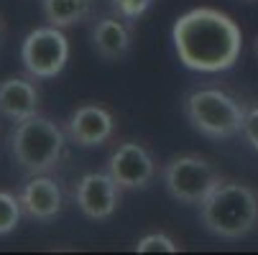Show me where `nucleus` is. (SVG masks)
Instances as JSON below:
<instances>
[{
	"mask_svg": "<svg viewBox=\"0 0 258 255\" xmlns=\"http://www.w3.org/2000/svg\"><path fill=\"white\" fill-rule=\"evenodd\" d=\"M179 61L202 74H217L235 66L243 51L238 23L217 8H192L181 13L171 28Z\"/></svg>",
	"mask_w": 258,
	"mask_h": 255,
	"instance_id": "obj_1",
	"label": "nucleus"
},
{
	"mask_svg": "<svg viewBox=\"0 0 258 255\" xmlns=\"http://www.w3.org/2000/svg\"><path fill=\"white\" fill-rule=\"evenodd\" d=\"M207 232L223 240H240L258 225V192L243 181H220L200 204Z\"/></svg>",
	"mask_w": 258,
	"mask_h": 255,
	"instance_id": "obj_2",
	"label": "nucleus"
},
{
	"mask_svg": "<svg viewBox=\"0 0 258 255\" xmlns=\"http://www.w3.org/2000/svg\"><path fill=\"white\" fill-rule=\"evenodd\" d=\"M245 113H248V107L238 97L223 90H215V87L195 90L184 100V115L192 123V128L215 140L243 133Z\"/></svg>",
	"mask_w": 258,
	"mask_h": 255,
	"instance_id": "obj_3",
	"label": "nucleus"
},
{
	"mask_svg": "<svg viewBox=\"0 0 258 255\" xmlns=\"http://www.w3.org/2000/svg\"><path fill=\"white\" fill-rule=\"evenodd\" d=\"M11 151L23 171L46 174L64 153V130L54 120L36 113L16 123L11 133Z\"/></svg>",
	"mask_w": 258,
	"mask_h": 255,
	"instance_id": "obj_4",
	"label": "nucleus"
},
{
	"mask_svg": "<svg viewBox=\"0 0 258 255\" xmlns=\"http://www.w3.org/2000/svg\"><path fill=\"white\" fill-rule=\"evenodd\" d=\"M220 181H223V176L217 174V168L197 153L174 156L164 166L166 192L181 204H197L200 207Z\"/></svg>",
	"mask_w": 258,
	"mask_h": 255,
	"instance_id": "obj_5",
	"label": "nucleus"
},
{
	"mask_svg": "<svg viewBox=\"0 0 258 255\" xmlns=\"http://www.w3.org/2000/svg\"><path fill=\"white\" fill-rule=\"evenodd\" d=\"M21 61L33 79H51L61 74L69 61V41L64 28H56L51 23L33 28L21 44Z\"/></svg>",
	"mask_w": 258,
	"mask_h": 255,
	"instance_id": "obj_6",
	"label": "nucleus"
},
{
	"mask_svg": "<svg viewBox=\"0 0 258 255\" xmlns=\"http://www.w3.org/2000/svg\"><path fill=\"white\" fill-rule=\"evenodd\" d=\"M107 171L120 184V189H146L156 176V163L146 145L125 140L110 153Z\"/></svg>",
	"mask_w": 258,
	"mask_h": 255,
	"instance_id": "obj_7",
	"label": "nucleus"
},
{
	"mask_svg": "<svg viewBox=\"0 0 258 255\" xmlns=\"http://www.w3.org/2000/svg\"><path fill=\"white\" fill-rule=\"evenodd\" d=\"M75 199L85 217H90V220H107V217L115 214L120 204V184L110 176V171L107 174L92 171L77 181Z\"/></svg>",
	"mask_w": 258,
	"mask_h": 255,
	"instance_id": "obj_8",
	"label": "nucleus"
},
{
	"mask_svg": "<svg viewBox=\"0 0 258 255\" xmlns=\"http://www.w3.org/2000/svg\"><path fill=\"white\" fill-rule=\"evenodd\" d=\"M113 128H115L113 113L100 105H82L67 120V135L82 148L105 145L113 135Z\"/></svg>",
	"mask_w": 258,
	"mask_h": 255,
	"instance_id": "obj_9",
	"label": "nucleus"
},
{
	"mask_svg": "<svg viewBox=\"0 0 258 255\" xmlns=\"http://www.w3.org/2000/svg\"><path fill=\"white\" fill-rule=\"evenodd\" d=\"M21 204L31 220L49 222L61 212V189L54 179L44 174H33L21 189Z\"/></svg>",
	"mask_w": 258,
	"mask_h": 255,
	"instance_id": "obj_10",
	"label": "nucleus"
},
{
	"mask_svg": "<svg viewBox=\"0 0 258 255\" xmlns=\"http://www.w3.org/2000/svg\"><path fill=\"white\" fill-rule=\"evenodd\" d=\"M39 113V90L23 77H11L0 82V115L21 123Z\"/></svg>",
	"mask_w": 258,
	"mask_h": 255,
	"instance_id": "obj_11",
	"label": "nucleus"
},
{
	"mask_svg": "<svg viewBox=\"0 0 258 255\" xmlns=\"http://www.w3.org/2000/svg\"><path fill=\"white\" fill-rule=\"evenodd\" d=\"M92 44L95 51L107 59V61H118L131 51V28L120 18H100L92 26Z\"/></svg>",
	"mask_w": 258,
	"mask_h": 255,
	"instance_id": "obj_12",
	"label": "nucleus"
},
{
	"mask_svg": "<svg viewBox=\"0 0 258 255\" xmlns=\"http://www.w3.org/2000/svg\"><path fill=\"white\" fill-rule=\"evenodd\" d=\"M44 18L56 28H69L90 18L92 0H41Z\"/></svg>",
	"mask_w": 258,
	"mask_h": 255,
	"instance_id": "obj_13",
	"label": "nucleus"
},
{
	"mask_svg": "<svg viewBox=\"0 0 258 255\" xmlns=\"http://www.w3.org/2000/svg\"><path fill=\"white\" fill-rule=\"evenodd\" d=\"M21 214H23L21 197H16L11 192H0V237L11 235L18 227Z\"/></svg>",
	"mask_w": 258,
	"mask_h": 255,
	"instance_id": "obj_14",
	"label": "nucleus"
},
{
	"mask_svg": "<svg viewBox=\"0 0 258 255\" xmlns=\"http://www.w3.org/2000/svg\"><path fill=\"white\" fill-rule=\"evenodd\" d=\"M176 242L164 235V232H151V235H143L136 242V252H176Z\"/></svg>",
	"mask_w": 258,
	"mask_h": 255,
	"instance_id": "obj_15",
	"label": "nucleus"
},
{
	"mask_svg": "<svg viewBox=\"0 0 258 255\" xmlns=\"http://www.w3.org/2000/svg\"><path fill=\"white\" fill-rule=\"evenodd\" d=\"M151 3L154 0H113V8H115V13L120 18L133 21V18H141L146 11H149Z\"/></svg>",
	"mask_w": 258,
	"mask_h": 255,
	"instance_id": "obj_16",
	"label": "nucleus"
},
{
	"mask_svg": "<svg viewBox=\"0 0 258 255\" xmlns=\"http://www.w3.org/2000/svg\"><path fill=\"white\" fill-rule=\"evenodd\" d=\"M243 135L250 143V148L258 153V107H250L245 113V123H243Z\"/></svg>",
	"mask_w": 258,
	"mask_h": 255,
	"instance_id": "obj_17",
	"label": "nucleus"
},
{
	"mask_svg": "<svg viewBox=\"0 0 258 255\" xmlns=\"http://www.w3.org/2000/svg\"><path fill=\"white\" fill-rule=\"evenodd\" d=\"M255 54H258V44H255Z\"/></svg>",
	"mask_w": 258,
	"mask_h": 255,
	"instance_id": "obj_18",
	"label": "nucleus"
}]
</instances>
